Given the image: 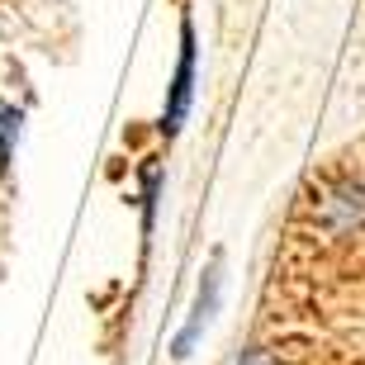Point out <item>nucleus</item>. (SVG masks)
<instances>
[{
  "label": "nucleus",
  "mask_w": 365,
  "mask_h": 365,
  "mask_svg": "<svg viewBox=\"0 0 365 365\" xmlns=\"http://www.w3.org/2000/svg\"><path fill=\"white\" fill-rule=\"evenodd\" d=\"M185 100H190V43H185V57H180V71H176V100H171L166 128H176V119L185 114Z\"/></svg>",
  "instance_id": "1"
},
{
  "label": "nucleus",
  "mask_w": 365,
  "mask_h": 365,
  "mask_svg": "<svg viewBox=\"0 0 365 365\" xmlns=\"http://www.w3.org/2000/svg\"><path fill=\"white\" fill-rule=\"evenodd\" d=\"M19 128V114L14 109H0V171L10 166V133Z\"/></svg>",
  "instance_id": "2"
},
{
  "label": "nucleus",
  "mask_w": 365,
  "mask_h": 365,
  "mask_svg": "<svg viewBox=\"0 0 365 365\" xmlns=\"http://www.w3.org/2000/svg\"><path fill=\"white\" fill-rule=\"evenodd\" d=\"M242 365H275V361H271V356H266V351H252V356H247Z\"/></svg>",
  "instance_id": "3"
}]
</instances>
